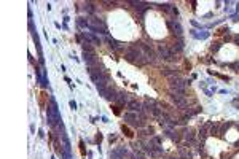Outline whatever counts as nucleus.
Returning <instances> with one entry per match:
<instances>
[{
	"label": "nucleus",
	"mask_w": 239,
	"mask_h": 159,
	"mask_svg": "<svg viewBox=\"0 0 239 159\" xmlns=\"http://www.w3.org/2000/svg\"><path fill=\"white\" fill-rule=\"evenodd\" d=\"M123 130H124V132H126V135H128V137H132V132H131V130H129V129H128L126 126H123Z\"/></svg>",
	"instance_id": "nucleus-2"
},
{
	"label": "nucleus",
	"mask_w": 239,
	"mask_h": 159,
	"mask_svg": "<svg viewBox=\"0 0 239 159\" xmlns=\"http://www.w3.org/2000/svg\"><path fill=\"white\" fill-rule=\"evenodd\" d=\"M47 100H48V94H47L45 91H42V92H40V96H38V104H40L42 108L47 107Z\"/></svg>",
	"instance_id": "nucleus-1"
}]
</instances>
